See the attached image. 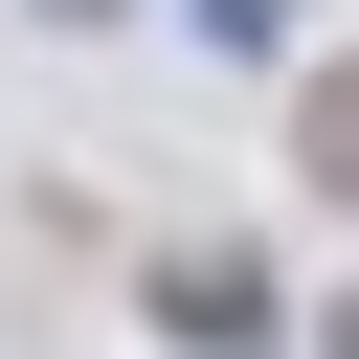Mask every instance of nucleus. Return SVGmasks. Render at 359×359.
Returning a JSON list of instances; mask_svg holds the SVG:
<instances>
[{"mask_svg":"<svg viewBox=\"0 0 359 359\" xmlns=\"http://www.w3.org/2000/svg\"><path fill=\"white\" fill-rule=\"evenodd\" d=\"M292 180H314V202H359V45L292 90Z\"/></svg>","mask_w":359,"mask_h":359,"instance_id":"obj_2","label":"nucleus"},{"mask_svg":"<svg viewBox=\"0 0 359 359\" xmlns=\"http://www.w3.org/2000/svg\"><path fill=\"white\" fill-rule=\"evenodd\" d=\"M157 337H180V359H292V337H269V269H247V247H180V269H157Z\"/></svg>","mask_w":359,"mask_h":359,"instance_id":"obj_1","label":"nucleus"},{"mask_svg":"<svg viewBox=\"0 0 359 359\" xmlns=\"http://www.w3.org/2000/svg\"><path fill=\"white\" fill-rule=\"evenodd\" d=\"M202 22H224V45H292V0H202Z\"/></svg>","mask_w":359,"mask_h":359,"instance_id":"obj_3","label":"nucleus"},{"mask_svg":"<svg viewBox=\"0 0 359 359\" xmlns=\"http://www.w3.org/2000/svg\"><path fill=\"white\" fill-rule=\"evenodd\" d=\"M45 22H112V0H45Z\"/></svg>","mask_w":359,"mask_h":359,"instance_id":"obj_5","label":"nucleus"},{"mask_svg":"<svg viewBox=\"0 0 359 359\" xmlns=\"http://www.w3.org/2000/svg\"><path fill=\"white\" fill-rule=\"evenodd\" d=\"M314 359H359V292H337V314H314Z\"/></svg>","mask_w":359,"mask_h":359,"instance_id":"obj_4","label":"nucleus"}]
</instances>
